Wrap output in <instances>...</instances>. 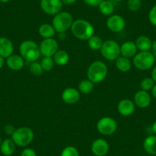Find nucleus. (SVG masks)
I'll return each mask as SVG.
<instances>
[{
	"label": "nucleus",
	"mask_w": 156,
	"mask_h": 156,
	"mask_svg": "<svg viewBox=\"0 0 156 156\" xmlns=\"http://www.w3.org/2000/svg\"><path fill=\"white\" fill-rule=\"evenodd\" d=\"M52 58L55 61V64L58 66L66 65L70 60V56H69L68 53L64 50H58Z\"/></svg>",
	"instance_id": "obj_24"
},
{
	"label": "nucleus",
	"mask_w": 156,
	"mask_h": 156,
	"mask_svg": "<svg viewBox=\"0 0 156 156\" xmlns=\"http://www.w3.org/2000/svg\"><path fill=\"white\" fill-rule=\"evenodd\" d=\"M117 122L112 117L105 116L98 120L97 123V129L103 136H111L114 134L117 129Z\"/></svg>",
	"instance_id": "obj_8"
},
{
	"label": "nucleus",
	"mask_w": 156,
	"mask_h": 156,
	"mask_svg": "<svg viewBox=\"0 0 156 156\" xmlns=\"http://www.w3.org/2000/svg\"><path fill=\"white\" fill-rule=\"evenodd\" d=\"M138 49L136 45V43L132 41H127L122 43L120 46V52L121 56L125 57V58H133L135 55L138 53Z\"/></svg>",
	"instance_id": "obj_17"
},
{
	"label": "nucleus",
	"mask_w": 156,
	"mask_h": 156,
	"mask_svg": "<svg viewBox=\"0 0 156 156\" xmlns=\"http://www.w3.org/2000/svg\"><path fill=\"white\" fill-rule=\"evenodd\" d=\"M14 45L9 38L5 37H0V56L4 58H8L13 55Z\"/></svg>",
	"instance_id": "obj_16"
},
{
	"label": "nucleus",
	"mask_w": 156,
	"mask_h": 156,
	"mask_svg": "<svg viewBox=\"0 0 156 156\" xmlns=\"http://www.w3.org/2000/svg\"><path fill=\"white\" fill-rule=\"evenodd\" d=\"M61 156H80V154L76 147L68 145L62 150Z\"/></svg>",
	"instance_id": "obj_31"
},
{
	"label": "nucleus",
	"mask_w": 156,
	"mask_h": 156,
	"mask_svg": "<svg viewBox=\"0 0 156 156\" xmlns=\"http://www.w3.org/2000/svg\"><path fill=\"white\" fill-rule=\"evenodd\" d=\"M151 50H152V54L154 55V58L156 57V40L152 41V44H151Z\"/></svg>",
	"instance_id": "obj_40"
},
{
	"label": "nucleus",
	"mask_w": 156,
	"mask_h": 156,
	"mask_svg": "<svg viewBox=\"0 0 156 156\" xmlns=\"http://www.w3.org/2000/svg\"><path fill=\"white\" fill-rule=\"evenodd\" d=\"M73 22V16L68 12H62L54 16L52 24L57 33L66 32L70 29Z\"/></svg>",
	"instance_id": "obj_4"
},
{
	"label": "nucleus",
	"mask_w": 156,
	"mask_h": 156,
	"mask_svg": "<svg viewBox=\"0 0 156 156\" xmlns=\"http://www.w3.org/2000/svg\"><path fill=\"white\" fill-rule=\"evenodd\" d=\"M19 52L23 59L29 63L37 61L41 55L39 45L31 40L22 41L19 46Z\"/></svg>",
	"instance_id": "obj_3"
},
{
	"label": "nucleus",
	"mask_w": 156,
	"mask_h": 156,
	"mask_svg": "<svg viewBox=\"0 0 156 156\" xmlns=\"http://www.w3.org/2000/svg\"><path fill=\"white\" fill-rule=\"evenodd\" d=\"M103 44V41L101 37L98 35H95V34L87 40L88 47L93 51H100Z\"/></svg>",
	"instance_id": "obj_27"
},
{
	"label": "nucleus",
	"mask_w": 156,
	"mask_h": 156,
	"mask_svg": "<svg viewBox=\"0 0 156 156\" xmlns=\"http://www.w3.org/2000/svg\"><path fill=\"white\" fill-rule=\"evenodd\" d=\"M94 89V83L88 79L81 80L78 84V90L83 94H89Z\"/></svg>",
	"instance_id": "obj_26"
},
{
	"label": "nucleus",
	"mask_w": 156,
	"mask_h": 156,
	"mask_svg": "<svg viewBox=\"0 0 156 156\" xmlns=\"http://www.w3.org/2000/svg\"><path fill=\"white\" fill-rule=\"evenodd\" d=\"M16 129L15 128L14 126L12 125H6L5 126V128H4V131H5V133H6L7 135H9V136H11L13 134V133H15V131H16Z\"/></svg>",
	"instance_id": "obj_36"
},
{
	"label": "nucleus",
	"mask_w": 156,
	"mask_h": 156,
	"mask_svg": "<svg viewBox=\"0 0 156 156\" xmlns=\"http://www.w3.org/2000/svg\"><path fill=\"white\" fill-rule=\"evenodd\" d=\"M6 64L12 70H20L25 66V60L21 55H12L6 60Z\"/></svg>",
	"instance_id": "obj_18"
},
{
	"label": "nucleus",
	"mask_w": 156,
	"mask_h": 156,
	"mask_svg": "<svg viewBox=\"0 0 156 156\" xmlns=\"http://www.w3.org/2000/svg\"><path fill=\"white\" fill-rule=\"evenodd\" d=\"M151 77L152 78V80L156 83V65H154V67H152V70H151Z\"/></svg>",
	"instance_id": "obj_37"
},
{
	"label": "nucleus",
	"mask_w": 156,
	"mask_h": 156,
	"mask_svg": "<svg viewBox=\"0 0 156 156\" xmlns=\"http://www.w3.org/2000/svg\"><path fill=\"white\" fill-rule=\"evenodd\" d=\"M143 148L148 154L156 155V135H151L145 138L143 142Z\"/></svg>",
	"instance_id": "obj_20"
},
{
	"label": "nucleus",
	"mask_w": 156,
	"mask_h": 156,
	"mask_svg": "<svg viewBox=\"0 0 156 156\" xmlns=\"http://www.w3.org/2000/svg\"><path fill=\"white\" fill-rule=\"evenodd\" d=\"M155 58L151 51H139L133 58V64L136 68L140 70H147L152 68Z\"/></svg>",
	"instance_id": "obj_6"
},
{
	"label": "nucleus",
	"mask_w": 156,
	"mask_h": 156,
	"mask_svg": "<svg viewBox=\"0 0 156 156\" xmlns=\"http://www.w3.org/2000/svg\"><path fill=\"white\" fill-rule=\"evenodd\" d=\"M38 34L44 39L52 38L56 34V31L52 25L48 23H44L39 26Z\"/></svg>",
	"instance_id": "obj_22"
},
{
	"label": "nucleus",
	"mask_w": 156,
	"mask_h": 156,
	"mask_svg": "<svg viewBox=\"0 0 156 156\" xmlns=\"http://www.w3.org/2000/svg\"><path fill=\"white\" fill-rule=\"evenodd\" d=\"M70 31L76 38L81 41H87L94 35V27L92 24L85 19H77L73 21Z\"/></svg>",
	"instance_id": "obj_1"
},
{
	"label": "nucleus",
	"mask_w": 156,
	"mask_h": 156,
	"mask_svg": "<svg viewBox=\"0 0 156 156\" xmlns=\"http://www.w3.org/2000/svg\"><path fill=\"white\" fill-rule=\"evenodd\" d=\"M100 53L103 58L109 61H115L121 55L120 45L115 40H106L103 41L100 49Z\"/></svg>",
	"instance_id": "obj_7"
},
{
	"label": "nucleus",
	"mask_w": 156,
	"mask_h": 156,
	"mask_svg": "<svg viewBox=\"0 0 156 156\" xmlns=\"http://www.w3.org/2000/svg\"><path fill=\"white\" fill-rule=\"evenodd\" d=\"M59 44L57 40L52 38L43 39L39 44V49L43 57H53L59 49Z\"/></svg>",
	"instance_id": "obj_9"
},
{
	"label": "nucleus",
	"mask_w": 156,
	"mask_h": 156,
	"mask_svg": "<svg viewBox=\"0 0 156 156\" xmlns=\"http://www.w3.org/2000/svg\"><path fill=\"white\" fill-rule=\"evenodd\" d=\"M40 63L44 71H50L55 66V61L52 57H44Z\"/></svg>",
	"instance_id": "obj_28"
},
{
	"label": "nucleus",
	"mask_w": 156,
	"mask_h": 156,
	"mask_svg": "<svg viewBox=\"0 0 156 156\" xmlns=\"http://www.w3.org/2000/svg\"><path fill=\"white\" fill-rule=\"evenodd\" d=\"M29 71L31 74L34 76H40L43 73L42 67L41 65V63L37 61H34V62L30 63L29 65Z\"/></svg>",
	"instance_id": "obj_29"
},
{
	"label": "nucleus",
	"mask_w": 156,
	"mask_h": 156,
	"mask_svg": "<svg viewBox=\"0 0 156 156\" xmlns=\"http://www.w3.org/2000/svg\"><path fill=\"white\" fill-rule=\"evenodd\" d=\"M136 45L140 51H150L151 50L152 41L146 35H140L136 38Z\"/></svg>",
	"instance_id": "obj_19"
},
{
	"label": "nucleus",
	"mask_w": 156,
	"mask_h": 156,
	"mask_svg": "<svg viewBox=\"0 0 156 156\" xmlns=\"http://www.w3.org/2000/svg\"><path fill=\"white\" fill-rule=\"evenodd\" d=\"M148 21L152 25L156 27V4L153 5L148 12Z\"/></svg>",
	"instance_id": "obj_33"
},
{
	"label": "nucleus",
	"mask_w": 156,
	"mask_h": 156,
	"mask_svg": "<svg viewBox=\"0 0 156 156\" xmlns=\"http://www.w3.org/2000/svg\"><path fill=\"white\" fill-rule=\"evenodd\" d=\"M112 1H114V2H121L122 0H112Z\"/></svg>",
	"instance_id": "obj_45"
},
{
	"label": "nucleus",
	"mask_w": 156,
	"mask_h": 156,
	"mask_svg": "<svg viewBox=\"0 0 156 156\" xmlns=\"http://www.w3.org/2000/svg\"><path fill=\"white\" fill-rule=\"evenodd\" d=\"M61 99L67 104H76L80 99V93L76 88H66L63 90L62 94H61Z\"/></svg>",
	"instance_id": "obj_13"
},
{
	"label": "nucleus",
	"mask_w": 156,
	"mask_h": 156,
	"mask_svg": "<svg viewBox=\"0 0 156 156\" xmlns=\"http://www.w3.org/2000/svg\"><path fill=\"white\" fill-rule=\"evenodd\" d=\"M10 0H0V2H2V3H7V2H9Z\"/></svg>",
	"instance_id": "obj_44"
},
{
	"label": "nucleus",
	"mask_w": 156,
	"mask_h": 156,
	"mask_svg": "<svg viewBox=\"0 0 156 156\" xmlns=\"http://www.w3.org/2000/svg\"><path fill=\"white\" fill-rule=\"evenodd\" d=\"M154 156H156V155H154Z\"/></svg>",
	"instance_id": "obj_47"
},
{
	"label": "nucleus",
	"mask_w": 156,
	"mask_h": 156,
	"mask_svg": "<svg viewBox=\"0 0 156 156\" xmlns=\"http://www.w3.org/2000/svg\"><path fill=\"white\" fill-rule=\"evenodd\" d=\"M108 74V67L104 62L96 61L88 67L87 70V76L88 80L96 84L101 83L105 80Z\"/></svg>",
	"instance_id": "obj_2"
},
{
	"label": "nucleus",
	"mask_w": 156,
	"mask_h": 156,
	"mask_svg": "<svg viewBox=\"0 0 156 156\" xmlns=\"http://www.w3.org/2000/svg\"><path fill=\"white\" fill-rule=\"evenodd\" d=\"M2 139H1V137H0V145H1V144H2Z\"/></svg>",
	"instance_id": "obj_46"
},
{
	"label": "nucleus",
	"mask_w": 156,
	"mask_h": 156,
	"mask_svg": "<svg viewBox=\"0 0 156 156\" xmlns=\"http://www.w3.org/2000/svg\"><path fill=\"white\" fill-rule=\"evenodd\" d=\"M127 7L131 12H137L142 7L141 0H128Z\"/></svg>",
	"instance_id": "obj_32"
},
{
	"label": "nucleus",
	"mask_w": 156,
	"mask_h": 156,
	"mask_svg": "<svg viewBox=\"0 0 156 156\" xmlns=\"http://www.w3.org/2000/svg\"><path fill=\"white\" fill-rule=\"evenodd\" d=\"M155 84L154 80H152L151 77H145L142 80L140 83L141 90L148 92L149 90H151L154 85Z\"/></svg>",
	"instance_id": "obj_30"
},
{
	"label": "nucleus",
	"mask_w": 156,
	"mask_h": 156,
	"mask_svg": "<svg viewBox=\"0 0 156 156\" xmlns=\"http://www.w3.org/2000/svg\"><path fill=\"white\" fill-rule=\"evenodd\" d=\"M16 145L12 139H5L0 145V151L5 156H11L16 151Z\"/></svg>",
	"instance_id": "obj_21"
},
{
	"label": "nucleus",
	"mask_w": 156,
	"mask_h": 156,
	"mask_svg": "<svg viewBox=\"0 0 156 156\" xmlns=\"http://www.w3.org/2000/svg\"><path fill=\"white\" fill-rule=\"evenodd\" d=\"M34 137L33 130L28 126H22L16 129L15 133L12 135L11 139L16 145L25 147L31 143Z\"/></svg>",
	"instance_id": "obj_5"
},
{
	"label": "nucleus",
	"mask_w": 156,
	"mask_h": 156,
	"mask_svg": "<svg viewBox=\"0 0 156 156\" xmlns=\"http://www.w3.org/2000/svg\"><path fill=\"white\" fill-rule=\"evenodd\" d=\"M61 2H62L63 5H70L74 4L76 2V0H61Z\"/></svg>",
	"instance_id": "obj_38"
},
{
	"label": "nucleus",
	"mask_w": 156,
	"mask_h": 156,
	"mask_svg": "<svg viewBox=\"0 0 156 156\" xmlns=\"http://www.w3.org/2000/svg\"><path fill=\"white\" fill-rule=\"evenodd\" d=\"M20 156H37V153L31 148H26L22 150Z\"/></svg>",
	"instance_id": "obj_34"
},
{
	"label": "nucleus",
	"mask_w": 156,
	"mask_h": 156,
	"mask_svg": "<svg viewBox=\"0 0 156 156\" xmlns=\"http://www.w3.org/2000/svg\"><path fill=\"white\" fill-rule=\"evenodd\" d=\"M151 101V98L148 92L145 90H138L134 95V102L135 105L141 109L147 108L150 105Z\"/></svg>",
	"instance_id": "obj_15"
},
{
	"label": "nucleus",
	"mask_w": 156,
	"mask_h": 156,
	"mask_svg": "<svg viewBox=\"0 0 156 156\" xmlns=\"http://www.w3.org/2000/svg\"><path fill=\"white\" fill-rule=\"evenodd\" d=\"M58 37L60 41H64L66 38H67V35H66V32H60L58 33Z\"/></svg>",
	"instance_id": "obj_39"
},
{
	"label": "nucleus",
	"mask_w": 156,
	"mask_h": 156,
	"mask_svg": "<svg viewBox=\"0 0 156 156\" xmlns=\"http://www.w3.org/2000/svg\"><path fill=\"white\" fill-rule=\"evenodd\" d=\"M106 25L109 31L114 33H119L125 28L126 21L124 18L119 15H111L108 17Z\"/></svg>",
	"instance_id": "obj_11"
},
{
	"label": "nucleus",
	"mask_w": 156,
	"mask_h": 156,
	"mask_svg": "<svg viewBox=\"0 0 156 156\" xmlns=\"http://www.w3.org/2000/svg\"><path fill=\"white\" fill-rule=\"evenodd\" d=\"M151 95H152V97H154V99H156V83L154 85V87H153V88L151 89Z\"/></svg>",
	"instance_id": "obj_41"
},
{
	"label": "nucleus",
	"mask_w": 156,
	"mask_h": 156,
	"mask_svg": "<svg viewBox=\"0 0 156 156\" xmlns=\"http://www.w3.org/2000/svg\"><path fill=\"white\" fill-rule=\"evenodd\" d=\"M109 150V145L105 139H97L93 142L91 145V151L95 156H105Z\"/></svg>",
	"instance_id": "obj_12"
},
{
	"label": "nucleus",
	"mask_w": 156,
	"mask_h": 156,
	"mask_svg": "<svg viewBox=\"0 0 156 156\" xmlns=\"http://www.w3.org/2000/svg\"><path fill=\"white\" fill-rule=\"evenodd\" d=\"M151 129H152V131L154 134L156 135V120L153 122L152 124V126H151Z\"/></svg>",
	"instance_id": "obj_43"
},
{
	"label": "nucleus",
	"mask_w": 156,
	"mask_h": 156,
	"mask_svg": "<svg viewBox=\"0 0 156 156\" xmlns=\"http://www.w3.org/2000/svg\"><path fill=\"white\" fill-rule=\"evenodd\" d=\"M98 8L102 15L106 16H110L113 13L115 7H114L113 3L111 1L103 0V2L99 5Z\"/></svg>",
	"instance_id": "obj_25"
},
{
	"label": "nucleus",
	"mask_w": 156,
	"mask_h": 156,
	"mask_svg": "<svg viewBox=\"0 0 156 156\" xmlns=\"http://www.w3.org/2000/svg\"><path fill=\"white\" fill-rule=\"evenodd\" d=\"M117 110L122 116H129L134 113L136 105L133 100L129 99H123L120 100L117 105Z\"/></svg>",
	"instance_id": "obj_14"
},
{
	"label": "nucleus",
	"mask_w": 156,
	"mask_h": 156,
	"mask_svg": "<svg viewBox=\"0 0 156 156\" xmlns=\"http://www.w3.org/2000/svg\"><path fill=\"white\" fill-rule=\"evenodd\" d=\"M5 64V58H2V56H0V69L2 68Z\"/></svg>",
	"instance_id": "obj_42"
},
{
	"label": "nucleus",
	"mask_w": 156,
	"mask_h": 156,
	"mask_svg": "<svg viewBox=\"0 0 156 156\" xmlns=\"http://www.w3.org/2000/svg\"><path fill=\"white\" fill-rule=\"evenodd\" d=\"M115 61V67H116V68L119 71L126 73V72H128L131 70L133 63H132V61L129 58H126L122 56H119Z\"/></svg>",
	"instance_id": "obj_23"
},
{
	"label": "nucleus",
	"mask_w": 156,
	"mask_h": 156,
	"mask_svg": "<svg viewBox=\"0 0 156 156\" xmlns=\"http://www.w3.org/2000/svg\"><path fill=\"white\" fill-rule=\"evenodd\" d=\"M63 3L61 0H41L40 7L45 14L55 16L62 11Z\"/></svg>",
	"instance_id": "obj_10"
},
{
	"label": "nucleus",
	"mask_w": 156,
	"mask_h": 156,
	"mask_svg": "<svg viewBox=\"0 0 156 156\" xmlns=\"http://www.w3.org/2000/svg\"><path fill=\"white\" fill-rule=\"evenodd\" d=\"M103 0H83V2L88 6L91 7H97L99 6L100 3L103 2Z\"/></svg>",
	"instance_id": "obj_35"
}]
</instances>
